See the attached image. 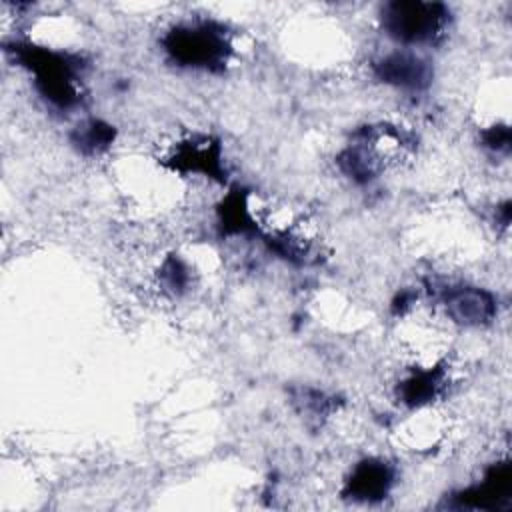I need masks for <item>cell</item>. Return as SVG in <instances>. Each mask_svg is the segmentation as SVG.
Masks as SVG:
<instances>
[{"mask_svg":"<svg viewBox=\"0 0 512 512\" xmlns=\"http://www.w3.org/2000/svg\"><path fill=\"white\" fill-rule=\"evenodd\" d=\"M16 54L34 72L36 86L44 98L60 108H70L78 102L76 74L80 62L74 56L36 46H18Z\"/></svg>","mask_w":512,"mask_h":512,"instance_id":"1","label":"cell"},{"mask_svg":"<svg viewBox=\"0 0 512 512\" xmlns=\"http://www.w3.org/2000/svg\"><path fill=\"white\" fill-rule=\"evenodd\" d=\"M448 8L440 2L396 0L382 8L384 30L402 44L434 42L448 20Z\"/></svg>","mask_w":512,"mask_h":512,"instance_id":"2","label":"cell"},{"mask_svg":"<svg viewBox=\"0 0 512 512\" xmlns=\"http://www.w3.org/2000/svg\"><path fill=\"white\" fill-rule=\"evenodd\" d=\"M166 52L182 66L216 70L228 60L230 44L224 30L212 22L184 24L164 38Z\"/></svg>","mask_w":512,"mask_h":512,"instance_id":"3","label":"cell"},{"mask_svg":"<svg viewBox=\"0 0 512 512\" xmlns=\"http://www.w3.org/2000/svg\"><path fill=\"white\" fill-rule=\"evenodd\" d=\"M448 316L462 326H484L496 316V298L478 286H456L444 294Z\"/></svg>","mask_w":512,"mask_h":512,"instance_id":"4","label":"cell"},{"mask_svg":"<svg viewBox=\"0 0 512 512\" xmlns=\"http://www.w3.org/2000/svg\"><path fill=\"white\" fill-rule=\"evenodd\" d=\"M376 76L404 90H422L430 84L432 72L424 58L410 52H392L374 64Z\"/></svg>","mask_w":512,"mask_h":512,"instance_id":"5","label":"cell"},{"mask_svg":"<svg viewBox=\"0 0 512 512\" xmlns=\"http://www.w3.org/2000/svg\"><path fill=\"white\" fill-rule=\"evenodd\" d=\"M394 482V470L380 458H368L354 466L350 478L346 480V496L356 500L374 502L388 494Z\"/></svg>","mask_w":512,"mask_h":512,"instance_id":"6","label":"cell"},{"mask_svg":"<svg viewBox=\"0 0 512 512\" xmlns=\"http://www.w3.org/2000/svg\"><path fill=\"white\" fill-rule=\"evenodd\" d=\"M170 160H172V166L182 172H196L212 178H222L220 146L210 138L184 142L174 150Z\"/></svg>","mask_w":512,"mask_h":512,"instance_id":"7","label":"cell"},{"mask_svg":"<svg viewBox=\"0 0 512 512\" xmlns=\"http://www.w3.org/2000/svg\"><path fill=\"white\" fill-rule=\"evenodd\" d=\"M444 384V370L442 368H430L420 370L412 374L408 380L402 382L400 396L410 406H422L430 402Z\"/></svg>","mask_w":512,"mask_h":512,"instance_id":"8","label":"cell"},{"mask_svg":"<svg viewBox=\"0 0 512 512\" xmlns=\"http://www.w3.org/2000/svg\"><path fill=\"white\" fill-rule=\"evenodd\" d=\"M78 128L80 130L76 132V142L84 152H98V150L106 148L114 138L112 126H108L100 120H90L88 124H82Z\"/></svg>","mask_w":512,"mask_h":512,"instance_id":"9","label":"cell"},{"mask_svg":"<svg viewBox=\"0 0 512 512\" xmlns=\"http://www.w3.org/2000/svg\"><path fill=\"white\" fill-rule=\"evenodd\" d=\"M484 142L488 148L496 150V152H508L510 148V128L508 124H498L492 126L490 130L484 132Z\"/></svg>","mask_w":512,"mask_h":512,"instance_id":"10","label":"cell"}]
</instances>
